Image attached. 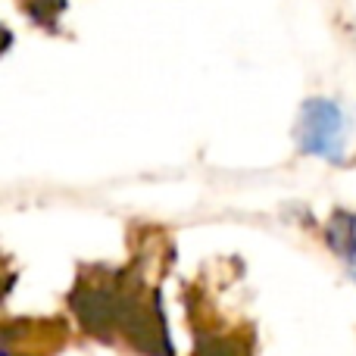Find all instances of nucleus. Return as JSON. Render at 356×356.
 <instances>
[{
	"label": "nucleus",
	"instance_id": "f03ea898",
	"mask_svg": "<svg viewBox=\"0 0 356 356\" xmlns=\"http://www.w3.org/2000/svg\"><path fill=\"white\" fill-rule=\"evenodd\" d=\"M322 238H325V247L332 250V257L341 259L344 269H353L356 266V213H350V209H334L328 216L325 228H322Z\"/></svg>",
	"mask_w": 356,
	"mask_h": 356
},
{
	"label": "nucleus",
	"instance_id": "f257e3e1",
	"mask_svg": "<svg viewBox=\"0 0 356 356\" xmlns=\"http://www.w3.org/2000/svg\"><path fill=\"white\" fill-rule=\"evenodd\" d=\"M294 141L300 156L344 166L353 144V113L328 94H313L300 104L294 122Z\"/></svg>",
	"mask_w": 356,
	"mask_h": 356
},
{
	"label": "nucleus",
	"instance_id": "7ed1b4c3",
	"mask_svg": "<svg viewBox=\"0 0 356 356\" xmlns=\"http://www.w3.org/2000/svg\"><path fill=\"white\" fill-rule=\"evenodd\" d=\"M347 278H350V282L356 284V266H353V269H347Z\"/></svg>",
	"mask_w": 356,
	"mask_h": 356
}]
</instances>
